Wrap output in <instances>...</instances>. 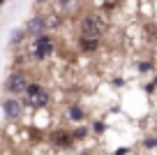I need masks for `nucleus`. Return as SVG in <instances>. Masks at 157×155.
<instances>
[{"mask_svg":"<svg viewBox=\"0 0 157 155\" xmlns=\"http://www.w3.org/2000/svg\"><path fill=\"white\" fill-rule=\"evenodd\" d=\"M23 107L25 109H44L51 102V90L39 81H30L23 90Z\"/></svg>","mask_w":157,"mask_h":155,"instance_id":"f03ea898","label":"nucleus"},{"mask_svg":"<svg viewBox=\"0 0 157 155\" xmlns=\"http://www.w3.org/2000/svg\"><path fill=\"white\" fill-rule=\"evenodd\" d=\"M143 146H146V150H152L157 146V139H155V137H148V139L143 141Z\"/></svg>","mask_w":157,"mask_h":155,"instance_id":"dca6fc26","label":"nucleus"},{"mask_svg":"<svg viewBox=\"0 0 157 155\" xmlns=\"http://www.w3.org/2000/svg\"><path fill=\"white\" fill-rule=\"evenodd\" d=\"M67 118L74 123H83L86 121V109L81 107V104H72V107L67 109Z\"/></svg>","mask_w":157,"mask_h":155,"instance_id":"f8f14e48","label":"nucleus"},{"mask_svg":"<svg viewBox=\"0 0 157 155\" xmlns=\"http://www.w3.org/2000/svg\"><path fill=\"white\" fill-rule=\"evenodd\" d=\"M21 28H23V33L28 35V37H37V35H44V33H46V21H44V14H35V16H30V19L25 21Z\"/></svg>","mask_w":157,"mask_h":155,"instance_id":"423d86ee","label":"nucleus"},{"mask_svg":"<svg viewBox=\"0 0 157 155\" xmlns=\"http://www.w3.org/2000/svg\"><path fill=\"white\" fill-rule=\"evenodd\" d=\"M136 70L139 72H152V63L150 60H136Z\"/></svg>","mask_w":157,"mask_h":155,"instance_id":"2eb2a0df","label":"nucleus"},{"mask_svg":"<svg viewBox=\"0 0 157 155\" xmlns=\"http://www.w3.org/2000/svg\"><path fill=\"white\" fill-rule=\"evenodd\" d=\"M90 132H95V134H104V132H106V123H104V121H95L93 127H90Z\"/></svg>","mask_w":157,"mask_h":155,"instance_id":"4468645a","label":"nucleus"},{"mask_svg":"<svg viewBox=\"0 0 157 155\" xmlns=\"http://www.w3.org/2000/svg\"><path fill=\"white\" fill-rule=\"evenodd\" d=\"M56 10L60 12V14H69V12L78 10V5H81V0H53Z\"/></svg>","mask_w":157,"mask_h":155,"instance_id":"9d476101","label":"nucleus"},{"mask_svg":"<svg viewBox=\"0 0 157 155\" xmlns=\"http://www.w3.org/2000/svg\"><path fill=\"white\" fill-rule=\"evenodd\" d=\"M51 146L56 150H69L74 146V139L69 134V130H53L51 132Z\"/></svg>","mask_w":157,"mask_h":155,"instance_id":"0eeeda50","label":"nucleus"},{"mask_svg":"<svg viewBox=\"0 0 157 155\" xmlns=\"http://www.w3.org/2000/svg\"><path fill=\"white\" fill-rule=\"evenodd\" d=\"M76 46H78L81 54H95V51H99V46H102V39L99 37H81V35H78Z\"/></svg>","mask_w":157,"mask_h":155,"instance_id":"6e6552de","label":"nucleus"},{"mask_svg":"<svg viewBox=\"0 0 157 155\" xmlns=\"http://www.w3.org/2000/svg\"><path fill=\"white\" fill-rule=\"evenodd\" d=\"M28 83H30L28 72H25V70L14 67L12 72H7L5 81H2V88H5V93H7V95H12V97H21Z\"/></svg>","mask_w":157,"mask_h":155,"instance_id":"20e7f679","label":"nucleus"},{"mask_svg":"<svg viewBox=\"0 0 157 155\" xmlns=\"http://www.w3.org/2000/svg\"><path fill=\"white\" fill-rule=\"evenodd\" d=\"M56 54V39L51 37V33L30 37V60L35 63H46Z\"/></svg>","mask_w":157,"mask_h":155,"instance_id":"7ed1b4c3","label":"nucleus"},{"mask_svg":"<svg viewBox=\"0 0 157 155\" xmlns=\"http://www.w3.org/2000/svg\"><path fill=\"white\" fill-rule=\"evenodd\" d=\"M44 21H46V33H51V30H60L65 26V14H60V12H46L44 14Z\"/></svg>","mask_w":157,"mask_h":155,"instance_id":"1a4fd4ad","label":"nucleus"},{"mask_svg":"<svg viewBox=\"0 0 157 155\" xmlns=\"http://www.w3.org/2000/svg\"><path fill=\"white\" fill-rule=\"evenodd\" d=\"M28 39V35L23 33V28H14L10 33V39H7V46H12V49H16V46H21V44Z\"/></svg>","mask_w":157,"mask_h":155,"instance_id":"9b49d317","label":"nucleus"},{"mask_svg":"<svg viewBox=\"0 0 157 155\" xmlns=\"http://www.w3.org/2000/svg\"><path fill=\"white\" fill-rule=\"evenodd\" d=\"M69 134H72V139H74V141H86V139H88V134H90V127H86V125H76L74 130H69Z\"/></svg>","mask_w":157,"mask_h":155,"instance_id":"ddd939ff","label":"nucleus"},{"mask_svg":"<svg viewBox=\"0 0 157 155\" xmlns=\"http://www.w3.org/2000/svg\"><path fill=\"white\" fill-rule=\"evenodd\" d=\"M146 93H148V95H152V93H155V77L146 83Z\"/></svg>","mask_w":157,"mask_h":155,"instance_id":"f3484780","label":"nucleus"},{"mask_svg":"<svg viewBox=\"0 0 157 155\" xmlns=\"http://www.w3.org/2000/svg\"><path fill=\"white\" fill-rule=\"evenodd\" d=\"M44 2H49V0H35V5H44Z\"/></svg>","mask_w":157,"mask_h":155,"instance_id":"a211bd4d","label":"nucleus"},{"mask_svg":"<svg viewBox=\"0 0 157 155\" xmlns=\"http://www.w3.org/2000/svg\"><path fill=\"white\" fill-rule=\"evenodd\" d=\"M0 107H2V113H5L7 121H21L25 113V107H23V102L19 100V97H2V102H0Z\"/></svg>","mask_w":157,"mask_h":155,"instance_id":"39448f33","label":"nucleus"},{"mask_svg":"<svg viewBox=\"0 0 157 155\" xmlns=\"http://www.w3.org/2000/svg\"><path fill=\"white\" fill-rule=\"evenodd\" d=\"M106 30H109V21L102 12L90 10L78 19V35L81 37H99L102 39L106 35Z\"/></svg>","mask_w":157,"mask_h":155,"instance_id":"f257e3e1","label":"nucleus"}]
</instances>
